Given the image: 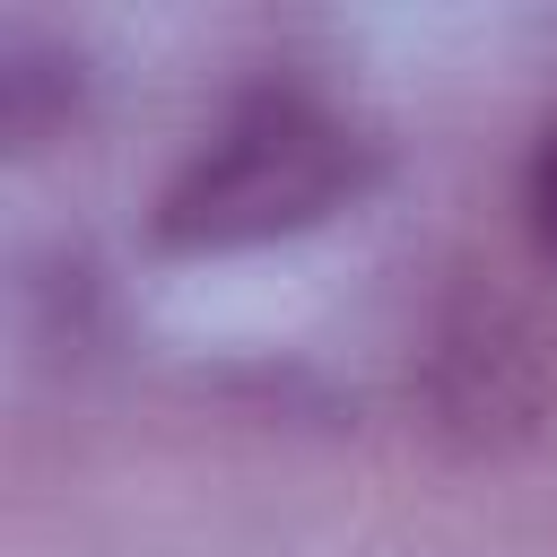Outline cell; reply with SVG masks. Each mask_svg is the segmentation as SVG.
I'll return each instance as SVG.
<instances>
[{"label":"cell","instance_id":"cell-4","mask_svg":"<svg viewBox=\"0 0 557 557\" xmlns=\"http://www.w3.org/2000/svg\"><path fill=\"white\" fill-rule=\"evenodd\" d=\"M522 209H531V244L557 261V122L540 131V148L522 165Z\"/></svg>","mask_w":557,"mask_h":557},{"label":"cell","instance_id":"cell-3","mask_svg":"<svg viewBox=\"0 0 557 557\" xmlns=\"http://www.w3.org/2000/svg\"><path fill=\"white\" fill-rule=\"evenodd\" d=\"M78 52L70 44H52V35H35V26H9L0 35V131H9V148H44L52 131H70V113H78Z\"/></svg>","mask_w":557,"mask_h":557},{"label":"cell","instance_id":"cell-2","mask_svg":"<svg viewBox=\"0 0 557 557\" xmlns=\"http://www.w3.org/2000/svg\"><path fill=\"white\" fill-rule=\"evenodd\" d=\"M418 400H426V426L444 444L513 453L557 409V331L522 296L479 278V287L444 296V313L418 348Z\"/></svg>","mask_w":557,"mask_h":557},{"label":"cell","instance_id":"cell-1","mask_svg":"<svg viewBox=\"0 0 557 557\" xmlns=\"http://www.w3.org/2000/svg\"><path fill=\"white\" fill-rule=\"evenodd\" d=\"M366 131L305 96V87H261L244 96L165 183L157 200V235L174 252H244V244H278L322 226L331 209H348L366 191Z\"/></svg>","mask_w":557,"mask_h":557}]
</instances>
